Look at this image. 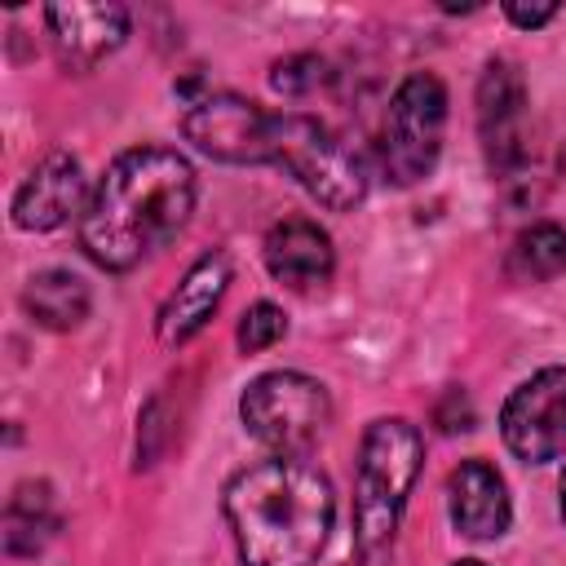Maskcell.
Segmentation results:
<instances>
[{"label":"cell","mask_w":566,"mask_h":566,"mask_svg":"<svg viewBox=\"0 0 566 566\" xmlns=\"http://www.w3.org/2000/svg\"><path fill=\"white\" fill-rule=\"evenodd\" d=\"M195 212V168L168 146L124 150L88 190L80 248L102 270H133L168 248Z\"/></svg>","instance_id":"1"},{"label":"cell","mask_w":566,"mask_h":566,"mask_svg":"<svg viewBox=\"0 0 566 566\" xmlns=\"http://www.w3.org/2000/svg\"><path fill=\"white\" fill-rule=\"evenodd\" d=\"M221 504L243 566H314L336 522L327 473L296 455L239 469L226 482Z\"/></svg>","instance_id":"2"},{"label":"cell","mask_w":566,"mask_h":566,"mask_svg":"<svg viewBox=\"0 0 566 566\" xmlns=\"http://www.w3.org/2000/svg\"><path fill=\"white\" fill-rule=\"evenodd\" d=\"M420 460H424V438L411 420L380 416L367 424L358 447V478H354V548L367 566H380L389 557Z\"/></svg>","instance_id":"3"},{"label":"cell","mask_w":566,"mask_h":566,"mask_svg":"<svg viewBox=\"0 0 566 566\" xmlns=\"http://www.w3.org/2000/svg\"><path fill=\"white\" fill-rule=\"evenodd\" d=\"M270 164L292 172L323 208H336V212L363 203V195H367L363 155L310 115H274Z\"/></svg>","instance_id":"4"},{"label":"cell","mask_w":566,"mask_h":566,"mask_svg":"<svg viewBox=\"0 0 566 566\" xmlns=\"http://www.w3.org/2000/svg\"><path fill=\"white\" fill-rule=\"evenodd\" d=\"M239 416H243V429L261 447H270L279 455H301L327 429L332 398L305 371H265L243 389Z\"/></svg>","instance_id":"5"},{"label":"cell","mask_w":566,"mask_h":566,"mask_svg":"<svg viewBox=\"0 0 566 566\" xmlns=\"http://www.w3.org/2000/svg\"><path fill=\"white\" fill-rule=\"evenodd\" d=\"M442 128H447V88L438 75L416 71L407 75L385 111V133H380V168L394 186H416L420 177L433 172L438 150H442Z\"/></svg>","instance_id":"6"},{"label":"cell","mask_w":566,"mask_h":566,"mask_svg":"<svg viewBox=\"0 0 566 566\" xmlns=\"http://www.w3.org/2000/svg\"><path fill=\"white\" fill-rule=\"evenodd\" d=\"M478 133L486 168L500 181H513L531 164L526 142V80L509 57H491L478 80Z\"/></svg>","instance_id":"7"},{"label":"cell","mask_w":566,"mask_h":566,"mask_svg":"<svg viewBox=\"0 0 566 566\" xmlns=\"http://www.w3.org/2000/svg\"><path fill=\"white\" fill-rule=\"evenodd\" d=\"M186 142L221 164H270L274 115L239 93H208L181 115Z\"/></svg>","instance_id":"8"},{"label":"cell","mask_w":566,"mask_h":566,"mask_svg":"<svg viewBox=\"0 0 566 566\" xmlns=\"http://www.w3.org/2000/svg\"><path fill=\"white\" fill-rule=\"evenodd\" d=\"M500 433L526 464L557 460L566 451V367H544L522 380L500 411Z\"/></svg>","instance_id":"9"},{"label":"cell","mask_w":566,"mask_h":566,"mask_svg":"<svg viewBox=\"0 0 566 566\" xmlns=\"http://www.w3.org/2000/svg\"><path fill=\"white\" fill-rule=\"evenodd\" d=\"M84 168L75 155L53 150L44 155L13 195V226L18 230H57L75 212H84Z\"/></svg>","instance_id":"10"},{"label":"cell","mask_w":566,"mask_h":566,"mask_svg":"<svg viewBox=\"0 0 566 566\" xmlns=\"http://www.w3.org/2000/svg\"><path fill=\"white\" fill-rule=\"evenodd\" d=\"M44 22L53 35L57 62L66 71H93L128 35V9L124 4H49Z\"/></svg>","instance_id":"11"},{"label":"cell","mask_w":566,"mask_h":566,"mask_svg":"<svg viewBox=\"0 0 566 566\" xmlns=\"http://www.w3.org/2000/svg\"><path fill=\"white\" fill-rule=\"evenodd\" d=\"M230 287V256L226 252H203L186 279L177 283V292L159 305L155 314V336L164 345H186L190 336H199L208 327V318L217 314L221 296Z\"/></svg>","instance_id":"12"},{"label":"cell","mask_w":566,"mask_h":566,"mask_svg":"<svg viewBox=\"0 0 566 566\" xmlns=\"http://www.w3.org/2000/svg\"><path fill=\"white\" fill-rule=\"evenodd\" d=\"M265 265L292 292H310V287H323L332 279L336 248H332V239H327V230L318 221H310V217H283L265 234Z\"/></svg>","instance_id":"13"},{"label":"cell","mask_w":566,"mask_h":566,"mask_svg":"<svg viewBox=\"0 0 566 566\" xmlns=\"http://www.w3.org/2000/svg\"><path fill=\"white\" fill-rule=\"evenodd\" d=\"M447 504L451 522L469 539H500L509 531L513 504L504 491V478L486 460H460L447 478Z\"/></svg>","instance_id":"14"},{"label":"cell","mask_w":566,"mask_h":566,"mask_svg":"<svg viewBox=\"0 0 566 566\" xmlns=\"http://www.w3.org/2000/svg\"><path fill=\"white\" fill-rule=\"evenodd\" d=\"M27 314L49 332H71L88 318V283L71 270H40L22 292Z\"/></svg>","instance_id":"15"},{"label":"cell","mask_w":566,"mask_h":566,"mask_svg":"<svg viewBox=\"0 0 566 566\" xmlns=\"http://www.w3.org/2000/svg\"><path fill=\"white\" fill-rule=\"evenodd\" d=\"M57 531V513H53V495L44 482H22L9 500L4 513V548L18 557L40 553Z\"/></svg>","instance_id":"16"},{"label":"cell","mask_w":566,"mask_h":566,"mask_svg":"<svg viewBox=\"0 0 566 566\" xmlns=\"http://www.w3.org/2000/svg\"><path fill=\"white\" fill-rule=\"evenodd\" d=\"M509 265L517 279H557L566 270V230L557 221H535L513 239Z\"/></svg>","instance_id":"17"},{"label":"cell","mask_w":566,"mask_h":566,"mask_svg":"<svg viewBox=\"0 0 566 566\" xmlns=\"http://www.w3.org/2000/svg\"><path fill=\"white\" fill-rule=\"evenodd\" d=\"M270 84H274L283 97H305V93H314V88L327 84V62H323L318 53H292V57L274 62Z\"/></svg>","instance_id":"18"},{"label":"cell","mask_w":566,"mask_h":566,"mask_svg":"<svg viewBox=\"0 0 566 566\" xmlns=\"http://www.w3.org/2000/svg\"><path fill=\"white\" fill-rule=\"evenodd\" d=\"M283 332H287V318H283V310L279 305H270V301H256L243 318H239V349L243 354H261V349H270L274 340H283Z\"/></svg>","instance_id":"19"},{"label":"cell","mask_w":566,"mask_h":566,"mask_svg":"<svg viewBox=\"0 0 566 566\" xmlns=\"http://www.w3.org/2000/svg\"><path fill=\"white\" fill-rule=\"evenodd\" d=\"M438 424H442L447 433H455V429H473V407H469L464 389H447V398L438 402Z\"/></svg>","instance_id":"20"},{"label":"cell","mask_w":566,"mask_h":566,"mask_svg":"<svg viewBox=\"0 0 566 566\" xmlns=\"http://www.w3.org/2000/svg\"><path fill=\"white\" fill-rule=\"evenodd\" d=\"M504 13L517 27H544L548 18H557V4H504Z\"/></svg>","instance_id":"21"},{"label":"cell","mask_w":566,"mask_h":566,"mask_svg":"<svg viewBox=\"0 0 566 566\" xmlns=\"http://www.w3.org/2000/svg\"><path fill=\"white\" fill-rule=\"evenodd\" d=\"M557 491H562V522H566V473H562V486Z\"/></svg>","instance_id":"22"},{"label":"cell","mask_w":566,"mask_h":566,"mask_svg":"<svg viewBox=\"0 0 566 566\" xmlns=\"http://www.w3.org/2000/svg\"><path fill=\"white\" fill-rule=\"evenodd\" d=\"M455 566H486V562H473V557H464V562H455Z\"/></svg>","instance_id":"23"}]
</instances>
